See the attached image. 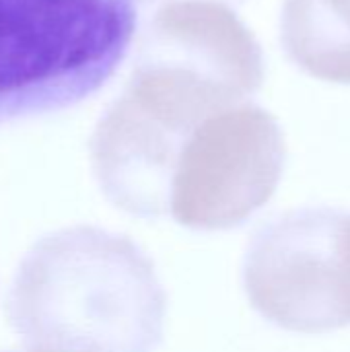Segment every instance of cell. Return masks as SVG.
Segmentation results:
<instances>
[{"label":"cell","mask_w":350,"mask_h":352,"mask_svg":"<svg viewBox=\"0 0 350 352\" xmlns=\"http://www.w3.org/2000/svg\"><path fill=\"white\" fill-rule=\"evenodd\" d=\"M136 0H0V126L74 107L107 85Z\"/></svg>","instance_id":"cell-2"},{"label":"cell","mask_w":350,"mask_h":352,"mask_svg":"<svg viewBox=\"0 0 350 352\" xmlns=\"http://www.w3.org/2000/svg\"><path fill=\"white\" fill-rule=\"evenodd\" d=\"M163 128L171 146L169 214L177 225L204 233L237 229L274 196L287 144L276 118L258 103Z\"/></svg>","instance_id":"cell-3"},{"label":"cell","mask_w":350,"mask_h":352,"mask_svg":"<svg viewBox=\"0 0 350 352\" xmlns=\"http://www.w3.org/2000/svg\"><path fill=\"white\" fill-rule=\"evenodd\" d=\"M281 43L309 76L350 85V0H285Z\"/></svg>","instance_id":"cell-5"},{"label":"cell","mask_w":350,"mask_h":352,"mask_svg":"<svg viewBox=\"0 0 350 352\" xmlns=\"http://www.w3.org/2000/svg\"><path fill=\"white\" fill-rule=\"evenodd\" d=\"M4 352H17V351H4Z\"/></svg>","instance_id":"cell-7"},{"label":"cell","mask_w":350,"mask_h":352,"mask_svg":"<svg viewBox=\"0 0 350 352\" xmlns=\"http://www.w3.org/2000/svg\"><path fill=\"white\" fill-rule=\"evenodd\" d=\"M165 314L153 260L130 237L89 225L41 237L6 299L29 352H155Z\"/></svg>","instance_id":"cell-1"},{"label":"cell","mask_w":350,"mask_h":352,"mask_svg":"<svg viewBox=\"0 0 350 352\" xmlns=\"http://www.w3.org/2000/svg\"><path fill=\"white\" fill-rule=\"evenodd\" d=\"M243 289L270 324L299 334L350 326V212L318 206L264 225L243 258Z\"/></svg>","instance_id":"cell-4"},{"label":"cell","mask_w":350,"mask_h":352,"mask_svg":"<svg viewBox=\"0 0 350 352\" xmlns=\"http://www.w3.org/2000/svg\"><path fill=\"white\" fill-rule=\"evenodd\" d=\"M142 4H165V2H173V0H140ZM221 2H227V4H241L243 0H221Z\"/></svg>","instance_id":"cell-6"}]
</instances>
